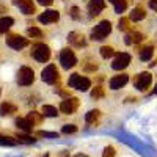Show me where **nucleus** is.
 <instances>
[{
    "label": "nucleus",
    "instance_id": "obj_1",
    "mask_svg": "<svg viewBox=\"0 0 157 157\" xmlns=\"http://www.w3.org/2000/svg\"><path fill=\"white\" fill-rule=\"evenodd\" d=\"M68 85L71 88L78 90V91H88L91 88V80L88 77H83L80 74H71L69 80H68Z\"/></svg>",
    "mask_w": 157,
    "mask_h": 157
},
{
    "label": "nucleus",
    "instance_id": "obj_2",
    "mask_svg": "<svg viewBox=\"0 0 157 157\" xmlns=\"http://www.w3.org/2000/svg\"><path fill=\"white\" fill-rule=\"evenodd\" d=\"M110 32H112V24L109 21H102L93 29V32H91V39H94V41H102L104 38H107L110 35Z\"/></svg>",
    "mask_w": 157,
    "mask_h": 157
},
{
    "label": "nucleus",
    "instance_id": "obj_3",
    "mask_svg": "<svg viewBox=\"0 0 157 157\" xmlns=\"http://www.w3.org/2000/svg\"><path fill=\"white\" fill-rule=\"evenodd\" d=\"M35 82V72L29 66H22L17 71V83L21 86H29Z\"/></svg>",
    "mask_w": 157,
    "mask_h": 157
},
{
    "label": "nucleus",
    "instance_id": "obj_4",
    "mask_svg": "<svg viewBox=\"0 0 157 157\" xmlns=\"http://www.w3.org/2000/svg\"><path fill=\"white\" fill-rule=\"evenodd\" d=\"M60 63L64 69H71L77 64V57L71 49H63L60 52Z\"/></svg>",
    "mask_w": 157,
    "mask_h": 157
},
{
    "label": "nucleus",
    "instance_id": "obj_5",
    "mask_svg": "<svg viewBox=\"0 0 157 157\" xmlns=\"http://www.w3.org/2000/svg\"><path fill=\"white\" fill-rule=\"evenodd\" d=\"M41 78H43V82H46L49 85L55 83L60 78V74H58V69H57L55 64H47L41 72Z\"/></svg>",
    "mask_w": 157,
    "mask_h": 157
},
{
    "label": "nucleus",
    "instance_id": "obj_6",
    "mask_svg": "<svg viewBox=\"0 0 157 157\" xmlns=\"http://www.w3.org/2000/svg\"><path fill=\"white\" fill-rule=\"evenodd\" d=\"M32 57L39 63H46L50 58V49L46 44H36L32 50Z\"/></svg>",
    "mask_w": 157,
    "mask_h": 157
},
{
    "label": "nucleus",
    "instance_id": "obj_7",
    "mask_svg": "<svg viewBox=\"0 0 157 157\" xmlns=\"http://www.w3.org/2000/svg\"><path fill=\"white\" fill-rule=\"evenodd\" d=\"M151 82H152V75L149 72H141L135 77L134 80V85L138 91H146L149 86H151Z\"/></svg>",
    "mask_w": 157,
    "mask_h": 157
},
{
    "label": "nucleus",
    "instance_id": "obj_8",
    "mask_svg": "<svg viewBox=\"0 0 157 157\" xmlns=\"http://www.w3.org/2000/svg\"><path fill=\"white\" fill-rule=\"evenodd\" d=\"M6 44L14 50H22L24 47L29 46V39L21 36V35H11L6 38Z\"/></svg>",
    "mask_w": 157,
    "mask_h": 157
},
{
    "label": "nucleus",
    "instance_id": "obj_9",
    "mask_svg": "<svg viewBox=\"0 0 157 157\" xmlns=\"http://www.w3.org/2000/svg\"><path fill=\"white\" fill-rule=\"evenodd\" d=\"M129 63H130V55L127 54V52H121V54H118L112 63V68L115 71H123L129 66Z\"/></svg>",
    "mask_w": 157,
    "mask_h": 157
},
{
    "label": "nucleus",
    "instance_id": "obj_10",
    "mask_svg": "<svg viewBox=\"0 0 157 157\" xmlns=\"http://www.w3.org/2000/svg\"><path fill=\"white\" fill-rule=\"evenodd\" d=\"M77 107H78V99L77 98H68L60 104V110L66 115H72L77 110Z\"/></svg>",
    "mask_w": 157,
    "mask_h": 157
},
{
    "label": "nucleus",
    "instance_id": "obj_11",
    "mask_svg": "<svg viewBox=\"0 0 157 157\" xmlns=\"http://www.w3.org/2000/svg\"><path fill=\"white\" fill-rule=\"evenodd\" d=\"M58 19H60V13L55 11V10H47V11L43 13V14L38 16V21L41 22V24H44V25L54 24V22H57Z\"/></svg>",
    "mask_w": 157,
    "mask_h": 157
},
{
    "label": "nucleus",
    "instance_id": "obj_12",
    "mask_svg": "<svg viewBox=\"0 0 157 157\" xmlns=\"http://www.w3.org/2000/svg\"><path fill=\"white\" fill-rule=\"evenodd\" d=\"M86 8H88L90 16H98L105 8V0H90Z\"/></svg>",
    "mask_w": 157,
    "mask_h": 157
},
{
    "label": "nucleus",
    "instance_id": "obj_13",
    "mask_svg": "<svg viewBox=\"0 0 157 157\" xmlns=\"http://www.w3.org/2000/svg\"><path fill=\"white\" fill-rule=\"evenodd\" d=\"M127 82H129V75H127V74H120V75L112 77L110 82H109V85H110L112 90H120V88H123Z\"/></svg>",
    "mask_w": 157,
    "mask_h": 157
},
{
    "label": "nucleus",
    "instance_id": "obj_14",
    "mask_svg": "<svg viewBox=\"0 0 157 157\" xmlns=\"http://www.w3.org/2000/svg\"><path fill=\"white\" fill-rule=\"evenodd\" d=\"M14 5L19 6V10L24 13V14H33L35 13V3L33 0H13Z\"/></svg>",
    "mask_w": 157,
    "mask_h": 157
},
{
    "label": "nucleus",
    "instance_id": "obj_15",
    "mask_svg": "<svg viewBox=\"0 0 157 157\" xmlns=\"http://www.w3.org/2000/svg\"><path fill=\"white\" fill-rule=\"evenodd\" d=\"M68 41H69L72 46H75V47H83V46L86 44L85 36H83L82 33H78V32H71V33L68 35Z\"/></svg>",
    "mask_w": 157,
    "mask_h": 157
},
{
    "label": "nucleus",
    "instance_id": "obj_16",
    "mask_svg": "<svg viewBox=\"0 0 157 157\" xmlns=\"http://www.w3.org/2000/svg\"><path fill=\"white\" fill-rule=\"evenodd\" d=\"M16 112H17V107L14 105V104H11V102L0 104V115L2 116H11V115H14Z\"/></svg>",
    "mask_w": 157,
    "mask_h": 157
},
{
    "label": "nucleus",
    "instance_id": "obj_17",
    "mask_svg": "<svg viewBox=\"0 0 157 157\" xmlns=\"http://www.w3.org/2000/svg\"><path fill=\"white\" fill-rule=\"evenodd\" d=\"M16 126H17V129H21L22 132H25V134L32 132V129H33V124L27 120V118H17V120H16Z\"/></svg>",
    "mask_w": 157,
    "mask_h": 157
},
{
    "label": "nucleus",
    "instance_id": "obj_18",
    "mask_svg": "<svg viewBox=\"0 0 157 157\" xmlns=\"http://www.w3.org/2000/svg\"><path fill=\"white\" fill-rule=\"evenodd\" d=\"M145 16H146V13H145L143 8H134L132 11H130V14H129V19L134 21V22H140V21L145 19Z\"/></svg>",
    "mask_w": 157,
    "mask_h": 157
},
{
    "label": "nucleus",
    "instance_id": "obj_19",
    "mask_svg": "<svg viewBox=\"0 0 157 157\" xmlns=\"http://www.w3.org/2000/svg\"><path fill=\"white\" fill-rule=\"evenodd\" d=\"M145 38L140 32H132V33H127L126 35V39H124V43L126 44H137V43H140L141 39Z\"/></svg>",
    "mask_w": 157,
    "mask_h": 157
},
{
    "label": "nucleus",
    "instance_id": "obj_20",
    "mask_svg": "<svg viewBox=\"0 0 157 157\" xmlns=\"http://www.w3.org/2000/svg\"><path fill=\"white\" fill-rule=\"evenodd\" d=\"M14 24V19L10 17V16H5L0 19V33H6L10 29H11V25Z\"/></svg>",
    "mask_w": 157,
    "mask_h": 157
},
{
    "label": "nucleus",
    "instance_id": "obj_21",
    "mask_svg": "<svg viewBox=\"0 0 157 157\" xmlns=\"http://www.w3.org/2000/svg\"><path fill=\"white\" fill-rule=\"evenodd\" d=\"M110 3L115 6V13H118V14L124 13L126 8H127V2H126V0H110Z\"/></svg>",
    "mask_w": 157,
    "mask_h": 157
},
{
    "label": "nucleus",
    "instance_id": "obj_22",
    "mask_svg": "<svg viewBox=\"0 0 157 157\" xmlns=\"http://www.w3.org/2000/svg\"><path fill=\"white\" fill-rule=\"evenodd\" d=\"M99 116H101V112L99 110H90L85 115V121H86V124H94L99 120Z\"/></svg>",
    "mask_w": 157,
    "mask_h": 157
},
{
    "label": "nucleus",
    "instance_id": "obj_23",
    "mask_svg": "<svg viewBox=\"0 0 157 157\" xmlns=\"http://www.w3.org/2000/svg\"><path fill=\"white\" fill-rule=\"evenodd\" d=\"M152 54H154V49H152L151 46L143 47V49L140 50V60H141V61H148V60H151Z\"/></svg>",
    "mask_w": 157,
    "mask_h": 157
},
{
    "label": "nucleus",
    "instance_id": "obj_24",
    "mask_svg": "<svg viewBox=\"0 0 157 157\" xmlns=\"http://www.w3.org/2000/svg\"><path fill=\"white\" fill-rule=\"evenodd\" d=\"M16 141L22 143V145H32V143L36 141V138H33V137H30L27 134H17L16 135Z\"/></svg>",
    "mask_w": 157,
    "mask_h": 157
},
{
    "label": "nucleus",
    "instance_id": "obj_25",
    "mask_svg": "<svg viewBox=\"0 0 157 157\" xmlns=\"http://www.w3.org/2000/svg\"><path fill=\"white\" fill-rule=\"evenodd\" d=\"M41 112H43V116H49V118H55L58 115V110L54 105H43Z\"/></svg>",
    "mask_w": 157,
    "mask_h": 157
},
{
    "label": "nucleus",
    "instance_id": "obj_26",
    "mask_svg": "<svg viewBox=\"0 0 157 157\" xmlns=\"http://www.w3.org/2000/svg\"><path fill=\"white\" fill-rule=\"evenodd\" d=\"M27 120L35 126V124H41V121H43V113H38V112H30L29 115H27Z\"/></svg>",
    "mask_w": 157,
    "mask_h": 157
},
{
    "label": "nucleus",
    "instance_id": "obj_27",
    "mask_svg": "<svg viewBox=\"0 0 157 157\" xmlns=\"http://www.w3.org/2000/svg\"><path fill=\"white\" fill-rule=\"evenodd\" d=\"M0 145L2 146H14L16 140L11 137H6V135H0Z\"/></svg>",
    "mask_w": 157,
    "mask_h": 157
},
{
    "label": "nucleus",
    "instance_id": "obj_28",
    "mask_svg": "<svg viewBox=\"0 0 157 157\" xmlns=\"http://www.w3.org/2000/svg\"><path fill=\"white\" fill-rule=\"evenodd\" d=\"M101 55H102V58H110L115 55V50L110 46H104V47H101Z\"/></svg>",
    "mask_w": 157,
    "mask_h": 157
},
{
    "label": "nucleus",
    "instance_id": "obj_29",
    "mask_svg": "<svg viewBox=\"0 0 157 157\" xmlns=\"http://www.w3.org/2000/svg\"><path fill=\"white\" fill-rule=\"evenodd\" d=\"M27 33H29V36H30V38H36V39L43 38V32L39 30L38 27H30V29L27 30Z\"/></svg>",
    "mask_w": 157,
    "mask_h": 157
},
{
    "label": "nucleus",
    "instance_id": "obj_30",
    "mask_svg": "<svg viewBox=\"0 0 157 157\" xmlns=\"http://www.w3.org/2000/svg\"><path fill=\"white\" fill-rule=\"evenodd\" d=\"M104 88L102 86H96V88H93V91H91V98H93L94 101L96 99H101V98H104Z\"/></svg>",
    "mask_w": 157,
    "mask_h": 157
},
{
    "label": "nucleus",
    "instance_id": "obj_31",
    "mask_svg": "<svg viewBox=\"0 0 157 157\" xmlns=\"http://www.w3.org/2000/svg\"><path fill=\"white\" fill-rule=\"evenodd\" d=\"M36 135L38 137H44V138H58L57 132H47V130H38Z\"/></svg>",
    "mask_w": 157,
    "mask_h": 157
},
{
    "label": "nucleus",
    "instance_id": "obj_32",
    "mask_svg": "<svg viewBox=\"0 0 157 157\" xmlns=\"http://www.w3.org/2000/svg\"><path fill=\"white\" fill-rule=\"evenodd\" d=\"M61 132L63 134H74V132H77V126L75 124H66V126H63Z\"/></svg>",
    "mask_w": 157,
    "mask_h": 157
},
{
    "label": "nucleus",
    "instance_id": "obj_33",
    "mask_svg": "<svg viewBox=\"0 0 157 157\" xmlns=\"http://www.w3.org/2000/svg\"><path fill=\"white\" fill-rule=\"evenodd\" d=\"M118 29H120L121 32H126V30L129 29V19L121 17V19H120V22H118Z\"/></svg>",
    "mask_w": 157,
    "mask_h": 157
},
{
    "label": "nucleus",
    "instance_id": "obj_34",
    "mask_svg": "<svg viewBox=\"0 0 157 157\" xmlns=\"http://www.w3.org/2000/svg\"><path fill=\"white\" fill-rule=\"evenodd\" d=\"M69 14H71V17H72V19H80V10H78L77 6H72Z\"/></svg>",
    "mask_w": 157,
    "mask_h": 157
},
{
    "label": "nucleus",
    "instance_id": "obj_35",
    "mask_svg": "<svg viewBox=\"0 0 157 157\" xmlns=\"http://www.w3.org/2000/svg\"><path fill=\"white\" fill-rule=\"evenodd\" d=\"M102 154H104V157H113L115 155V148L113 146H107Z\"/></svg>",
    "mask_w": 157,
    "mask_h": 157
},
{
    "label": "nucleus",
    "instance_id": "obj_36",
    "mask_svg": "<svg viewBox=\"0 0 157 157\" xmlns=\"http://www.w3.org/2000/svg\"><path fill=\"white\" fill-rule=\"evenodd\" d=\"M36 2L39 5H43V6H50L52 3H54V0H36Z\"/></svg>",
    "mask_w": 157,
    "mask_h": 157
},
{
    "label": "nucleus",
    "instance_id": "obj_37",
    "mask_svg": "<svg viewBox=\"0 0 157 157\" xmlns=\"http://www.w3.org/2000/svg\"><path fill=\"white\" fill-rule=\"evenodd\" d=\"M149 8L157 11V0H149Z\"/></svg>",
    "mask_w": 157,
    "mask_h": 157
},
{
    "label": "nucleus",
    "instance_id": "obj_38",
    "mask_svg": "<svg viewBox=\"0 0 157 157\" xmlns=\"http://www.w3.org/2000/svg\"><path fill=\"white\" fill-rule=\"evenodd\" d=\"M152 94H157V83H155V86H154V90H152Z\"/></svg>",
    "mask_w": 157,
    "mask_h": 157
},
{
    "label": "nucleus",
    "instance_id": "obj_39",
    "mask_svg": "<svg viewBox=\"0 0 157 157\" xmlns=\"http://www.w3.org/2000/svg\"><path fill=\"white\" fill-rule=\"evenodd\" d=\"M74 157H88V155H85V154H75Z\"/></svg>",
    "mask_w": 157,
    "mask_h": 157
},
{
    "label": "nucleus",
    "instance_id": "obj_40",
    "mask_svg": "<svg viewBox=\"0 0 157 157\" xmlns=\"http://www.w3.org/2000/svg\"><path fill=\"white\" fill-rule=\"evenodd\" d=\"M155 64H157V60H155V61H152V63H151V66H155Z\"/></svg>",
    "mask_w": 157,
    "mask_h": 157
}]
</instances>
